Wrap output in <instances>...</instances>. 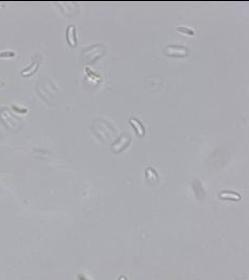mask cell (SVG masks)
<instances>
[{
	"label": "cell",
	"instance_id": "obj_4",
	"mask_svg": "<svg viewBox=\"0 0 249 280\" xmlns=\"http://www.w3.org/2000/svg\"><path fill=\"white\" fill-rule=\"evenodd\" d=\"M220 198H221V199L241 200V196L238 195V194L232 192V191H226V192H221V194H220Z\"/></svg>",
	"mask_w": 249,
	"mask_h": 280
},
{
	"label": "cell",
	"instance_id": "obj_7",
	"mask_svg": "<svg viewBox=\"0 0 249 280\" xmlns=\"http://www.w3.org/2000/svg\"><path fill=\"white\" fill-rule=\"evenodd\" d=\"M1 56H2V57H3V56H11V57H13L14 54H13V52H4V54H1Z\"/></svg>",
	"mask_w": 249,
	"mask_h": 280
},
{
	"label": "cell",
	"instance_id": "obj_8",
	"mask_svg": "<svg viewBox=\"0 0 249 280\" xmlns=\"http://www.w3.org/2000/svg\"><path fill=\"white\" fill-rule=\"evenodd\" d=\"M121 280H125V279H124V278H121Z\"/></svg>",
	"mask_w": 249,
	"mask_h": 280
},
{
	"label": "cell",
	"instance_id": "obj_6",
	"mask_svg": "<svg viewBox=\"0 0 249 280\" xmlns=\"http://www.w3.org/2000/svg\"><path fill=\"white\" fill-rule=\"evenodd\" d=\"M37 66H38V64H37V63H33V64H32V66H30V70H28V71H27V70H24V71L21 72V74H23V75H27V74H31V73L33 72V71H35V70H37Z\"/></svg>",
	"mask_w": 249,
	"mask_h": 280
},
{
	"label": "cell",
	"instance_id": "obj_1",
	"mask_svg": "<svg viewBox=\"0 0 249 280\" xmlns=\"http://www.w3.org/2000/svg\"><path fill=\"white\" fill-rule=\"evenodd\" d=\"M166 55L170 57H186L189 54L188 48L185 46H179V45H169L165 49Z\"/></svg>",
	"mask_w": 249,
	"mask_h": 280
},
{
	"label": "cell",
	"instance_id": "obj_3",
	"mask_svg": "<svg viewBox=\"0 0 249 280\" xmlns=\"http://www.w3.org/2000/svg\"><path fill=\"white\" fill-rule=\"evenodd\" d=\"M129 123L134 125V127H135L136 132H137L138 135H140V136H144L145 131H144V127L142 126V124L140 123L139 121H137L135 118H131V119H129Z\"/></svg>",
	"mask_w": 249,
	"mask_h": 280
},
{
	"label": "cell",
	"instance_id": "obj_5",
	"mask_svg": "<svg viewBox=\"0 0 249 280\" xmlns=\"http://www.w3.org/2000/svg\"><path fill=\"white\" fill-rule=\"evenodd\" d=\"M177 31H180V32H182V33L187 34V35H194L195 34L194 30L189 29V28H186V27H177Z\"/></svg>",
	"mask_w": 249,
	"mask_h": 280
},
{
	"label": "cell",
	"instance_id": "obj_2",
	"mask_svg": "<svg viewBox=\"0 0 249 280\" xmlns=\"http://www.w3.org/2000/svg\"><path fill=\"white\" fill-rule=\"evenodd\" d=\"M68 41L71 46H76V34H75V27L70 26L68 28Z\"/></svg>",
	"mask_w": 249,
	"mask_h": 280
}]
</instances>
